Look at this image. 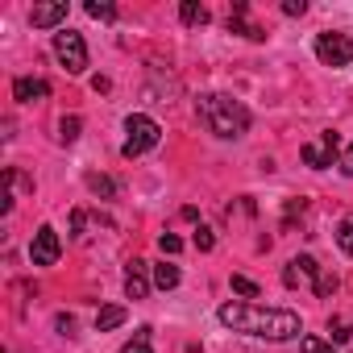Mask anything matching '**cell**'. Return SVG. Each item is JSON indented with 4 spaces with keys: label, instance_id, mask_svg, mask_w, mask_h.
<instances>
[{
    "label": "cell",
    "instance_id": "obj_1",
    "mask_svg": "<svg viewBox=\"0 0 353 353\" xmlns=\"http://www.w3.org/2000/svg\"><path fill=\"white\" fill-rule=\"evenodd\" d=\"M216 320L241 336H258V341H295L303 332L299 312L287 307H258V303H221Z\"/></svg>",
    "mask_w": 353,
    "mask_h": 353
},
{
    "label": "cell",
    "instance_id": "obj_2",
    "mask_svg": "<svg viewBox=\"0 0 353 353\" xmlns=\"http://www.w3.org/2000/svg\"><path fill=\"white\" fill-rule=\"evenodd\" d=\"M196 112H200V121L208 125V133H216V137H225V141H237V137L250 133V108H245L241 100L225 96V92L200 96V100H196Z\"/></svg>",
    "mask_w": 353,
    "mask_h": 353
},
{
    "label": "cell",
    "instance_id": "obj_3",
    "mask_svg": "<svg viewBox=\"0 0 353 353\" xmlns=\"http://www.w3.org/2000/svg\"><path fill=\"white\" fill-rule=\"evenodd\" d=\"M158 141H162V129H158L154 117H145V112H129V117H125V145H121L125 158H141V154H150Z\"/></svg>",
    "mask_w": 353,
    "mask_h": 353
},
{
    "label": "cell",
    "instance_id": "obj_4",
    "mask_svg": "<svg viewBox=\"0 0 353 353\" xmlns=\"http://www.w3.org/2000/svg\"><path fill=\"white\" fill-rule=\"evenodd\" d=\"M316 59L324 63V67H349L353 63V42H349V34H336V30H328V34H316Z\"/></svg>",
    "mask_w": 353,
    "mask_h": 353
},
{
    "label": "cell",
    "instance_id": "obj_5",
    "mask_svg": "<svg viewBox=\"0 0 353 353\" xmlns=\"http://www.w3.org/2000/svg\"><path fill=\"white\" fill-rule=\"evenodd\" d=\"M54 54L67 67V75H83L88 71V46H83V38L75 30H59L54 34Z\"/></svg>",
    "mask_w": 353,
    "mask_h": 353
},
{
    "label": "cell",
    "instance_id": "obj_6",
    "mask_svg": "<svg viewBox=\"0 0 353 353\" xmlns=\"http://www.w3.org/2000/svg\"><path fill=\"white\" fill-rule=\"evenodd\" d=\"M299 154H303V162H307L312 170H328V166L336 162V154H341V133L324 129V133H320V141H307Z\"/></svg>",
    "mask_w": 353,
    "mask_h": 353
},
{
    "label": "cell",
    "instance_id": "obj_7",
    "mask_svg": "<svg viewBox=\"0 0 353 353\" xmlns=\"http://www.w3.org/2000/svg\"><path fill=\"white\" fill-rule=\"evenodd\" d=\"M59 254H63L59 233H54L50 225H42V229L34 233V241H30V262H34V266H54V262H59Z\"/></svg>",
    "mask_w": 353,
    "mask_h": 353
},
{
    "label": "cell",
    "instance_id": "obj_8",
    "mask_svg": "<svg viewBox=\"0 0 353 353\" xmlns=\"http://www.w3.org/2000/svg\"><path fill=\"white\" fill-rule=\"evenodd\" d=\"M150 262H141V258H133L129 266H125V295L129 299H145L150 295Z\"/></svg>",
    "mask_w": 353,
    "mask_h": 353
},
{
    "label": "cell",
    "instance_id": "obj_9",
    "mask_svg": "<svg viewBox=\"0 0 353 353\" xmlns=\"http://www.w3.org/2000/svg\"><path fill=\"white\" fill-rule=\"evenodd\" d=\"M316 274H320L316 258L299 254V258H291V262H287V270H283V283H287V287H303V283H316Z\"/></svg>",
    "mask_w": 353,
    "mask_h": 353
},
{
    "label": "cell",
    "instance_id": "obj_10",
    "mask_svg": "<svg viewBox=\"0 0 353 353\" xmlns=\"http://www.w3.org/2000/svg\"><path fill=\"white\" fill-rule=\"evenodd\" d=\"M30 21H34V30H54V26H63V21H67V0H50V5H34Z\"/></svg>",
    "mask_w": 353,
    "mask_h": 353
},
{
    "label": "cell",
    "instance_id": "obj_11",
    "mask_svg": "<svg viewBox=\"0 0 353 353\" xmlns=\"http://www.w3.org/2000/svg\"><path fill=\"white\" fill-rule=\"evenodd\" d=\"M46 96H50V83H46V79L21 75V79L13 83V100H17V104H38V100H46Z\"/></svg>",
    "mask_w": 353,
    "mask_h": 353
},
{
    "label": "cell",
    "instance_id": "obj_12",
    "mask_svg": "<svg viewBox=\"0 0 353 353\" xmlns=\"http://www.w3.org/2000/svg\"><path fill=\"white\" fill-rule=\"evenodd\" d=\"M229 34H241V38H250V42H262V38H266V30L250 21V9H245V5H233V17H229Z\"/></svg>",
    "mask_w": 353,
    "mask_h": 353
},
{
    "label": "cell",
    "instance_id": "obj_13",
    "mask_svg": "<svg viewBox=\"0 0 353 353\" xmlns=\"http://www.w3.org/2000/svg\"><path fill=\"white\" fill-rule=\"evenodd\" d=\"M121 324H125V307H121V303H108V307L96 312V332H112V328H121Z\"/></svg>",
    "mask_w": 353,
    "mask_h": 353
},
{
    "label": "cell",
    "instance_id": "obj_14",
    "mask_svg": "<svg viewBox=\"0 0 353 353\" xmlns=\"http://www.w3.org/2000/svg\"><path fill=\"white\" fill-rule=\"evenodd\" d=\"M154 287L158 291H174V287H179V266H174V262H158L154 266Z\"/></svg>",
    "mask_w": 353,
    "mask_h": 353
},
{
    "label": "cell",
    "instance_id": "obj_15",
    "mask_svg": "<svg viewBox=\"0 0 353 353\" xmlns=\"http://www.w3.org/2000/svg\"><path fill=\"white\" fill-rule=\"evenodd\" d=\"M5 183H9V188H26V192H34V179H26L17 166L5 170ZM5 212H13V192H5Z\"/></svg>",
    "mask_w": 353,
    "mask_h": 353
},
{
    "label": "cell",
    "instance_id": "obj_16",
    "mask_svg": "<svg viewBox=\"0 0 353 353\" xmlns=\"http://www.w3.org/2000/svg\"><path fill=\"white\" fill-rule=\"evenodd\" d=\"M179 17H183V26H208V9L204 5H196V0H183V5H179Z\"/></svg>",
    "mask_w": 353,
    "mask_h": 353
},
{
    "label": "cell",
    "instance_id": "obj_17",
    "mask_svg": "<svg viewBox=\"0 0 353 353\" xmlns=\"http://www.w3.org/2000/svg\"><path fill=\"white\" fill-rule=\"evenodd\" d=\"M150 332H154V328H145V324H141V328L133 332V341H125V349H121V353H154V349H150Z\"/></svg>",
    "mask_w": 353,
    "mask_h": 353
},
{
    "label": "cell",
    "instance_id": "obj_18",
    "mask_svg": "<svg viewBox=\"0 0 353 353\" xmlns=\"http://www.w3.org/2000/svg\"><path fill=\"white\" fill-rule=\"evenodd\" d=\"M336 245H341V254H349V258H353V212L336 225Z\"/></svg>",
    "mask_w": 353,
    "mask_h": 353
},
{
    "label": "cell",
    "instance_id": "obj_19",
    "mask_svg": "<svg viewBox=\"0 0 353 353\" xmlns=\"http://www.w3.org/2000/svg\"><path fill=\"white\" fill-rule=\"evenodd\" d=\"M79 129H83V121H79V117H63V121H59V141H63V145H71V141L79 137Z\"/></svg>",
    "mask_w": 353,
    "mask_h": 353
},
{
    "label": "cell",
    "instance_id": "obj_20",
    "mask_svg": "<svg viewBox=\"0 0 353 353\" xmlns=\"http://www.w3.org/2000/svg\"><path fill=\"white\" fill-rule=\"evenodd\" d=\"M88 188H92L96 196H104V200H112V196H117V183L108 179V174H88Z\"/></svg>",
    "mask_w": 353,
    "mask_h": 353
},
{
    "label": "cell",
    "instance_id": "obj_21",
    "mask_svg": "<svg viewBox=\"0 0 353 353\" xmlns=\"http://www.w3.org/2000/svg\"><path fill=\"white\" fill-rule=\"evenodd\" d=\"M192 245H196L200 254H212V250H216V233L200 225V229H196V237H192Z\"/></svg>",
    "mask_w": 353,
    "mask_h": 353
},
{
    "label": "cell",
    "instance_id": "obj_22",
    "mask_svg": "<svg viewBox=\"0 0 353 353\" xmlns=\"http://www.w3.org/2000/svg\"><path fill=\"white\" fill-rule=\"evenodd\" d=\"M299 349L303 353H336L332 341H320V336H299Z\"/></svg>",
    "mask_w": 353,
    "mask_h": 353
},
{
    "label": "cell",
    "instance_id": "obj_23",
    "mask_svg": "<svg viewBox=\"0 0 353 353\" xmlns=\"http://www.w3.org/2000/svg\"><path fill=\"white\" fill-rule=\"evenodd\" d=\"M83 9H88V17H96V21H112V17H117V9H112V5H100V0H88Z\"/></svg>",
    "mask_w": 353,
    "mask_h": 353
},
{
    "label": "cell",
    "instance_id": "obj_24",
    "mask_svg": "<svg viewBox=\"0 0 353 353\" xmlns=\"http://www.w3.org/2000/svg\"><path fill=\"white\" fill-rule=\"evenodd\" d=\"M233 291H237V295H245V299H258V283H254V279H245V274H233Z\"/></svg>",
    "mask_w": 353,
    "mask_h": 353
},
{
    "label": "cell",
    "instance_id": "obj_25",
    "mask_svg": "<svg viewBox=\"0 0 353 353\" xmlns=\"http://www.w3.org/2000/svg\"><path fill=\"white\" fill-rule=\"evenodd\" d=\"M332 291H336V274H328V270H320V274H316V295H320V299H328Z\"/></svg>",
    "mask_w": 353,
    "mask_h": 353
},
{
    "label": "cell",
    "instance_id": "obj_26",
    "mask_svg": "<svg viewBox=\"0 0 353 353\" xmlns=\"http://www.w3.org/2000/svg\"><path fill=\"white\" fill-rule=\"evenodd\" d=\"M158 250H162V254H179V250H183V241L174 237V233H162V237H158Z\"/></svg>",
    "mask_w": 353,
    "mask_h": 353
},
{
    "label": "cell",
    "instance_id": "obj_27",
    "mask_svg": "<svg viewBox=\"0 0 353 353\" xmlns=\"http://www.w3.org/2000/svg\"><path fill=\"white\" fill-rule=\"evenodd\" d=\"M54 328H59L63 336H75V316H67V312H59V316H54Z\"/></svg>",
    "mask_w": 353,
    "mask_h": 353
},
{
    "label": "cell",
    "instance_id": "obj_28",
    "mask_svg": "<svg viewBox=\"0 0 353 353\" xmlns=\"http://www.w3.org/2000/svg\"><path fill=\"white\" fill-rule=\"evenodd\" d=\"M283 13H287V17H303V13H307V5H303V0H287Z\"/></svg>",
    "mask_w": 353,
    "mask_h": 353
},
{
    "label": "cell",
    "instance_id": "obj_29",
    "mask_svg": "<svg viewBox=\"0 0 353 353\" xmlns=\"http://www.w3.org/2000/svg\"><path fill=\"white\" fill-rule=\"evenodd\" d=\"M341 174H349V179H353V145L341 154Z\"/></svg>",
    "mask_w": 353,
    "mask_h": 353
},
{
    "label": "cell",
    "instance_id": "obj_30",
    "mask_svg": "<svg viewBox=\"0 0 353 353\" xmlns=\"http://www.w3.org/2000/svg\"><path fill=\"white\" fill-rule=\"evenodd\" d=\"M328 336H332V341H349V336H353V328H341V324H332V332H328Z\"/></svg>",
    "mask_w": 353,
    "mask_h": 353
},
{
    "label": "cell",
    "instance_id": "obj_31",
    "mask_svg": "<svg viewBox=\"0 0 353 353\" xmlns=\"http://www.w3.org/2000/svg\"><path fill=\"white\" fill-rule=\"evenodd\" d=\"M83 221H88V212H71V233H79V229H83Z\"/></svg>",
    "mask_w": 353,
    "mask_h": 353
}]
</instances>
